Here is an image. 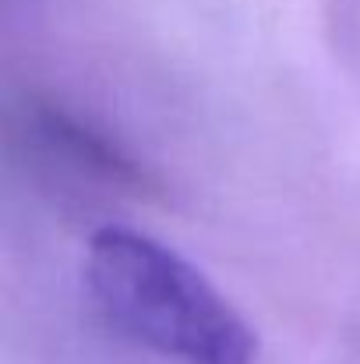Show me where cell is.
I'll list each match as a JSON object with an SVG mask.
<instances>
[{
  "label": "cell",
  "instance_id": "cell-1",
  "mask_svg": "<svg viewBox=\"0 0 360 364\" xmlns=\"http://www.w3.org/2000/svg\"><path fill=\"white\" fill-rule=\"evenodd\" d=\"M85 283L120 333L177 364H254L258 340L184 255L131 227H99Z\"/></svg>",
  "mask_w": 360,
  "mask_h": 364
},
{
  "label": "cell",
  "instance_id": "cell-2",
  "mask_svg": "<svg viewBox=\"0 0 360 364\" xmlns=\"http://www.w3.org/2000/svg\"><path fill=\"white\" fill-rule=\"evenodd\" d=\"M39 131H43V138L53 149H60L67 159L89 166L96 177H107V181L127 184V188L145 184V177L138 173V166L120 152L117 145H110L103 134H92L89 127H82L75 117H67V114H60V110L50 107V110L39 114Z\"/></svg>",
  "mask_w": 360,
  "mask_h": 364
}]
</instances>
